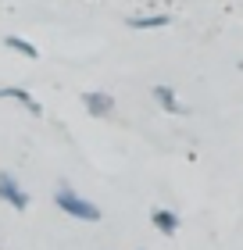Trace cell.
Masks as SVG:
<instances>
[{
  "instance_id": "obj_1",
  "label": "cell",
  "mask_w": 243,
  "mask_h": 250,
  "mask_svg": "<svg viewBox=\"0 0 243 250\" xmlns=\"http://www.w3.org/2000/svg\"><path fill=\"white\" fill-rule=\"evenodd\" d=\"M54 200H57V208L68 211L72 218H83V222H100V208H97V204H89V200H83L75 189H65V186H61Z\"/></svg>"
},
{
  "instance_id": "obj_2",
  "label": "cell",
  "mask_w": 243,
  "mask_h": 250,
  "mask_svg": "<svg viewBox=\"0 0 243 250\" xmlns=\"http://www.w3.org/2000/svg\"><path fill=\"white\" fill-rule=\"evenodd\" d=\"M0 197H4V200H11V204L18 208V211H22V208L29 204V197H25V193L18 189V183H15V179H11L7 172H0Z\"/></svg>"
},
{
  "instance_id": "obj_3",
  "label": "cell",
  "mask_w": 243,
  "mask_h": 250,
  "mask_svg": "<svg viewBox=\"0 0 243 250\" xmlns=\"http://www.w3.org/2000/svg\"><path fill=\"white\" fill-rule=\"evenodd\" d=\"M150 222H154V225H157L161 232H168V236H172V232L179 229V218H176V214H172V211H154V214H150Z\"/></svg>"
},
{
  "instance_id": "obj_4",
  "label": "cell",
  "mask_w": 243,
  "mask_h": 250,
  "mask_svg": "<svg viewBox=\"0 0 243 250\" xmlns=\"http://www.w3.org/2000/svg\"><path fill=\"white\" fill-rule=\"evenodd\" d=\"M83 100H86V107L93 111V115H108L111 111V97H104V93H86Z\"/></svg>"
},
{
  "instance_id": "obj_5",
  "label": "cell",
  "mask_w": 243,
  "mask_h": 250,
  "mask_svg": "<svg viewBox=\"0 0 243 250\" xmlns=\"http://www.w3.org/2000/svg\"><path fill=\"white\" fill-rule=\"evenodd\" d=\"M0 97H15V100H22V104L32 111V115H40V104H36V100H32L29 93H22V89H0Z\"/></svg>"
},
{
  "instance_id": "obj_6",
  "label": "cell",
  "mask_w": 243,
  "mask_h": 250,
  "mask_svg": "<svg viewBox=\"0 0 243 250\" xmlns=\"http://www.w3.org/2000/svg\"><path fill=\"white\" fill-rule=\"evenodd\" d=\"M154 97H157V100H161V104H165L168 111H182V107H179V100L172 97V89H168V86H157V89H154Z\"/></svg>"
},
{
  "instance_id": "obj_7",
  "label": "cell",
  "mask_w": 243,
  "mask_h": 250,
  "mask_svg": "<svg viewBox=\"0 0 243 250\" xmlns=\"http://www.w3.org/2000/svg\"><path fill=\"white\" fill-rule=\"evenodd\" d=\"M172 18H165V15H154V18H133L129 25L133 29H150V25H168Z\"/></svg>"
},
{
  "instance_id": "obj_8",
  "label": "cell",
  "mask_w": 243,
  "mask_h": 250,
  "mask_svg": "<svg viewBox=\"0 0 243 250\" xmlns=\"http://www.w3.org/2000/svg\"><path fill=\"white\" fill-rule=\"evenodd\" d=\"M7 47H15V50H22V54H25V58H36V47H29V43L25 40H15V36H7Z\"/></svg>"
}]
</instances>
